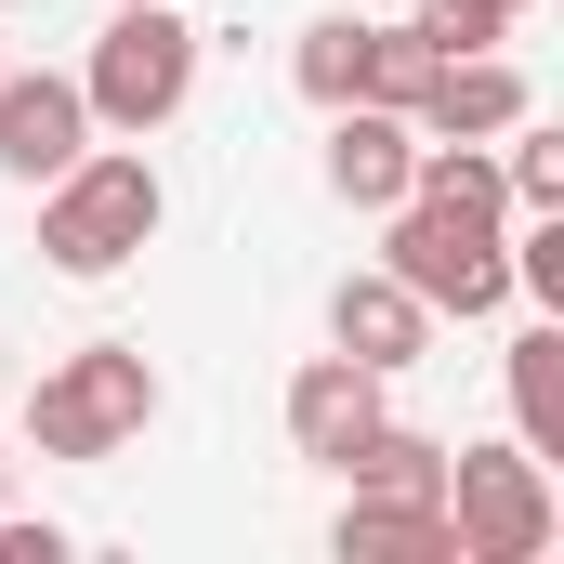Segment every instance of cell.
<instances>
[{
	"instance_id": "12",
	"label": "cell",
	"mask_w": 564,
	"mask_h": 564,
	"mask_svg": "<svg viewBox=\"0 0 564 564\" xmlns=\"http://www.w3.org/2000/svg\"><path fill=\"white\" fill-rule=\"evenodd\" d=\"M499 381H512V433L564 473V315H552V328H525V341L499 355Z\"/></svg>"
},
{
	"instance_id": "10",
	"label": "cell",
	"mask_w": 564,
	"mask_h": 564,
	"mask_svg": "<svg viewBox=\"0 0 564 564\" xmlns=\"http://www.w3.org/2000/svg\"><path fill=\"white\" fill-rule=\"evenodd\" d=\"M328 552H341V564H473L446 499H341Z\"/></svg>"
},
{
	"instance_id": "8",
	"label": "cell",
	"mask_w": 564,
	"mask_h": 564,
	"mask_svg": "<svg viewBox=\"0 0 564 564\" xmlns=\"http://www.w3.org/2000/svg\"><path fill=\"white\" fill-rule=\"evenodd\" d=\"M381 421H394V408H381V368H368V355H341V341L289 381V446H302V459H328V473H341Z\"/></svg>"
},
{
	"instance_id": "24",
	"label": "cell",
	"mask_w": 564,
	"mask_h": 564,
	"mask_svg": "<svg viewBox=\"0 0 564 564\" xmlns=\"http://www.w3.org/2000/svg\"><path fill=\"white\" fill-rule=\"evenodd\" d=\"M0 499H13V473H0Z\"/></svg>"
},
{
	"instance_id": "9",
	"label": "cell",
	"mask_w": 564,
	"mask_h": 564,
	"mask_svg": "<svg viewBox=\"0 0 564 564\" xmlns=\"http://www.w3.org/2000/svg\"><path fill=\"white\" fill-rule=\"evenodd\" d=\"M328 341H341V355H368V368L394 381V368H421V355H433V302L394 276V263H368V276L328 289Z\"/></svg>"
},
{
	"instance_id": "23",
	"label": "cell",
	"mask_w": 564,
	"mask_h": 564,
	"mask_svg": "<svg viewBox=\"0 0 564 564\" xmlns=\"http://www.w3.org/2000/svg\"><path fill=\"white\" fill-rule=\"evenodd\" d=\"M394 13H421V0H394Z\"/></svg>"
},
{
	"instance_id": "16",
	"label": "cell",
	"mask_w": 564,
	"mask_h": 564,
	"mask_svg": "<svg viewBox=\"0 0 564 564\" xmlns=\"http://www.w3.org/2000/svg\"><path fill=\"white\" fill-rule=\"evenodd\" d=\"M421 26L446 40V53H499V40L525 26V0H421Z\"/></svg>"
},
{
	"instance_id": "7",
	"label": "cell",
	"mask_w": 564,
	"mask_h": 564,
	"mask_svg": "<svg viewBox=\"0 0 564 564\" xmlns=\"http://www.w3.org/2000/svg\"><path fill=\"white\" fill-rule=\"evenodd\" d=\"M328 197L394 224L421 197V119L408 106H328Z\"/></svg>"
},
{
	"instance_id": "15",
	"label": "cell",
	"mask_w": 564,
	"mask_h": 564,
	"mask_svg": "<svg viewBox=\"0 0 564 564\" xmlns=\"http://www.w3.org/2000/svg\"><path fill=\"white\" fill-rule=\"evenodd\" d=\"M289 79H302L315 106H355V93H368V26H355V13H315L302 53H289Z\"/></svg>"
},
{
	"instance_id": "5",
	"label": "cell",
	"mask_w": 564,
	"mask_h": 564,
	"mask_svg": "<svg viewBox=\"0 0 564 564\" xmlns=\"http://www.w3.org/2000/svg\"><path fill=\"white\" fill-rule=\"evenodd\" d=\"M381 263L421 289L433 315H499V302H512V250H499V224H473V210H446V197H408V210H394Z\"/></svg>"
},
{
	"instance_id": "1",
	"label": "cell",
	"mask_w": 564,
	"mask_h": 564,
	"mask_svg": "<svg viewBox=\"0 0 564 564\" xmlns=\"http://www.w3.org/2000/svg\"><path fill=\"white\" fill-rule=\"evenodd\" d=\"M144 421H158V368H144V341H79V355L26 394L40 459H119Z\"/></svg>"
},
{
	"instance_id": "25",
	"label": "cell",
	"mask_w": 564,
	"mask_h": 564,
	"mask_svg": "<svg viewBox=\"0 0 564 564\" xmlns=\"http://www.w3.org/2000/svg\"><path fill=\"white\" fill-rule=\"evenodd\" d=\"M0 13H13V0H0Z\"/></svg>"
},
{
	"instance_id": "14",
	"label": "cell",
	"mask_w": 564,
	"mask_h": 564,
	"mask_svg": "<svg viewBox=\"0 0 564 564\" xmlns=\"http://www.w3.org/2000/svg\"><path fill=\"white\" fill-rule=\"evenodd\" d=\"M341 473H355V499H446V446L433 433H394V421L368 433Z\"/></svg>"
},
{
	"instance_id": "19",
	"label": "cell",
	"mask_w": 564,
	"mask_h": 564,
	"mask_svg": "<svg viewBox=\"0 0 564 564\" xmlns=\"http://www.w3.org/2000/svg\"><path fill=\"white\" fill-rule=\"evenodd\" d=\"M0 564H66V525H26V512H0Z\"/></svg>"
},
{
	"instance_id": "11",
	"label": "cell",
	"mask_w": 564,
	"mask_h": 564,
	"mask_svg": "<svg viewBox=\"0 0 564 564\" xmlns=\"http://www.w3.org/2000/svg\"><path fill=\"white\" fill-rule=\"evenodd\" d=\"M421 132H433V144H499V132H525V79H512L499 53H446L433 93H421Z\"/></svg>"
},
{
	"instance_id": "13",
	"label": "cell",
	"mask_w": 564,
	"mask_h": 564,
	"mask_svg": "<svg viewBox=\"0 0 564 564\" xmlns=\"http://www.w3.org/2000/svg\"><path fill=\"white\" fill-rule=\"evenodd\" d=\"M433 66H446V40H433L421 13H394V26H368V93H355V106H408V119H421Z\"/></svg>"
},
{
	"instance_id": "17",
	"label": "cell",
	"mask_w": 564,
	"mask_h": 564,
	"mask_svg": "<svg viewBox=\"0 0 564 564\" xmlns=\"http://www.w3.org/2000/svg\"><path fill=\"white\" fill-rule=\"evenodd\" d=\"M512 289H539V315H564V210H539V237L512 250Z\"/></svg>"
},
{
	"instance_id": "2",
	"label": "cell",
	"mask_w": 564,
	"mask_h": 564,
	"mask_svg": "<svg viewBox=\"0 0 564 564\" xmlns=\"http://www.w3.org/2000/svg\"><path fill=\"white\" fill-rule=\"evenodd\" d=\"M158 171L144 158H79L66 184H40V250H53V276H119L144 237H158Z\"/></svg>"
},
{
	"instance_id": "21",
	"label": "cell",
	"mask_w": 564,
	"mask_h": 564,
	"mask_svg": "<svg viewBox=\"0 0 564 564\" xmlns=\"http://www.w3.org/2000/svg\"><path fill=\"white\" fill-rule=\"evenodd\" d=\"M106 13H132V0H106Z\"/></svg>"
},
{
	"instance_id": "20",
	"label": "cell",
	"mask_w": 564,
	"mask_h": 564,
	"mask_svg": "<svg viewBox=\"0 0 564 564\" xmlns=\"http://www.w3.org/2000/svg\"><path fill=\"white\" fill-rule=\"evenodd\" d=\"M552 539H564V499H552Z\"/></svg>"
},
{
	"instance_id": "22",
	"label": "cell",
	"mask_w": 564,
	"mask_h": 564,
	"mask_svg": "<svg viewBox=\"0 0 564 564\" xmlns=\"http://www.w3.org/2000/svg\"><path fill=\"white\" fill-rule=\"evenodd\" d=\"M0 79H13V53H0Z\"/></svg>"
},
{
	"instance_id": "3",
	"label": "cell",
	"mask_w": 564,
	"mask_h": 564,
	"mask_svg": "<svg viewBox=\"0 0 564 564\" xmlns=\"http://www.w3.org/2000/svg\"><path fill=\"white\" fill-rule=\"evenodd\" d=\"M552 459L512 433V446H446V512H459V552L473 564H539L552 552Z\"/></svg>"
},
{
	"instance_id": "4",
	"label": "cell",
	"mask_w": 564,
	"mask_h": 564,
	"mask_svg": "<svg viewBox=\"0 0 564 564\" xmlns=\"http://www.w3.org/2000/svg\"><path fill=\"white\" fill-rule=\"evenodd\" d=\"M93 119L106 132H158V119H184V93H197V26L171 13V0H132V13H106V40H93Z\"/></svg>"
},
{
	"instance_id": "18",
	"label": "cell",
	"mask_w": 564,
	"mask_h": 564,
	"mask_svg": "<svg viewBox=\"0 0 564 564\" xmlns=\"http://www.w3.org/2000/svg\"><path fill=\"white\" fill-rule=\"evenodd\" d=\"M512 197H525V210H564V132H525V144H512Z\"/></svg>"
},
{
	"instance_id": "6",
	"label": "cell",
	"mask_w": 564,
	"mask_h": 564,
	"mask_svg": "<svg viewBox=\"0 0 564 564\" xmlns=\"http://www.w3.org/2000/svg\"><path fill=\"white\" fill-rule=\"evenodd\" d=\"M79 158H93V79L13 66V79H0V171H13V184H66Z\"/></svg>"
}]
</instances>
